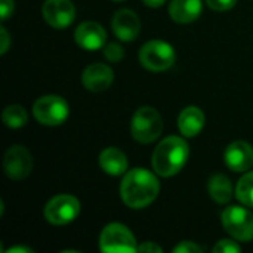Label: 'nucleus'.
I'll use <instances>...</instances> for the list:
<instances>
[{"label": "nucleus", "mask_w": 253, "mask_h": 253, "mask_svg": "<svg viewBox=\"0 0 253 253\" xmlns=\"http://www.w3.org/2000/svg\"><path fill=\"white\" fill-rule=\"evenodd\" d=\"M160 191L156 175L147 169L135 168L125 173L120 184V197L130 209H144L151 205Z\"/></svg>", "instance_id": "obj_1"}, {"label": "nucleus", "mask_w": 253, "mask_h": 253, "mask_svg": "<svg viewBox=\"0 0 253 253\" xmlns=\"http://www.w3.org/2000/svg\"><path fill=\"white\" fill-rule=\"evenodd\" d=\"M190 148L185 139L179 136L165 138L154 150L151 166L154 172L163 178L176 175L187 163Z\"/></svg>", "instance_id": "obj_2"}, {"label": "nucleus", "mask_w": 253, "mask_h": 253, "mask_svg": "<svg viewBox=\"0 0 253 253\" xmlns=\"http://www.w3.org/2000/svg\"><path fill=\"white\" fill-rule=\"evenodd\" d=\"M163 130V120L153 107H141L135 111L130 122V132L139 144L154 142Z\"/></svg>", "instance_id": "obj_3"}, {"label": "nucleus", "mask_w": 253, "mask_h": 253, "mask_svg": "<svg viewBox=\"0 0 253 253\" xmlns=\"http://www.w3.org/2000/svg\"><path fill=\"white\" fill-rule=\"evenodd\" d=\"M138 58L144 68H147L150 71L160 73V71L169 70L175 64L176 55H175L173 47L169 43H166L160 39H156V40L147 42L139 49Z\"/></svg>", "instance_id": "obj_4"}, {"label": "nucleus", "mask_w": 253, "mask_h": 253, "mask_svg": "<svg viewBox=\"0 0 253 253\" xmlns=\"http://www.w3.org/2000/svg\"><path fill=\"white\" fill-rule=\"evenodd\" d=\"M70 114V107L62 96L44 95L33 104V116L43 126H59Z\"/></svg>", "instance_id": "obj_5"}, {"label": "nucleus", "mask_w": 253, "mask_h": 253, "mask_svg": "<svg viewBox=\"0 0 253 253\" xmlns=\"http://www.w3.org/2000/svg\"><path fill=\"white\" fill-rule=\"evenodd\" d=\"M224 230L239 242L253 240V213L243 206H228L221 213Z\"/></svg>", "instance_id": "obj_6"}, {"label": "nucleus", "mask_w": 253, "mask_h": 253, "mask_svg": "<svg viewBox=\"0 0 253 253\" xmlns=\"http://www.w3.org/2000/svg\"><path fill=\"white\" fill-rule=\"evenodd\" d=\"M99 249L105 253L138 252L135 236L126 225L119 222H111L104 227L99 237Z\"/></svg>", "instance_id": "obj_7"}, {"label": "nucleus", "mask_w": 253, "mask_h": 253, "mask_svg": "<svg viewBox=\"0 0 253 253\" xmlns=\"http://www.w3.org/2000/svg\"><path fill=\"white\" fill-rule=\"evenodd\" d=\"M80 213V202L71 194H58L52 197L43 211L44 219L52 225H67Z\"/></svg>", "instance_id": "obj_8"}, {"label": "nucleus", "mask_w": 253, "mask_h": 253, "mask_svg": "<svg viewBox=\"0 0 253 253\" xmlns=\"http://www.w3.org/2000/svg\"><path fill=\"white\" fill-rule=\"evenodd\" d=\"M3 169L7 178L13 181L25 179L33 170V157L22 145H12L3 156Z\"/></svg>", "instance_id": "obj_9"}, {"label": "nucleus", "mask_w": 253, "mask_h": 253, "mask_svg": "<svg viewBox=\"0 0 253 253\" xmlns=\"http://www.w3.org/2000/svg\"><path fill=\"white\" fill-rule=\"evenodd\" d=\"M44 21L56 30L70 27L76 18V7L71 0H46L42 9Z\"/></svg>", "instance_id": "obj_10"}, {"label": "nucleus", "mask_w": 253, "mask_h": 253, "mask_svg": "<svg viewBox=\"0 0 253 253\" xmlns=\"http://www.w3.org/2000/svg\"><path fill=\"white\" fill-rule=\"evenodd\" d=\"M74 40L82 49L98 50L107 44V33L101 24L95 21H86L76 28Z\"/></svg>", "instance_id": "obj_11"}, {"label": "nucleus", "mask_w": 253, "mask_h": 253, "mask_svg": "<svg viewBox=\"0 0 253 253\" xmlns=\"http://www.w3.org/2000/svg\"><path fill=\"white\" fill-rule=\"evenodd\" d=\"M224 162L228 166V169L233 172L237 173L248 172L253 166L252 145L245 141L231 142L224 153Z\"/></svg>", "instance_id": "obj_12"}, {"label": "nucleus", "mask_w": 253, "mask_h": 253, "mask_svg": "<svg viewBox=\"0 0 253 253\" xmlns=\"http://www.w3.org/2000/svg\"><path fill=\"white\" fill-rule=\"evenodd\" d=\"M111 27L114 36L123 42H133L141 31V21L130 9H120L114 13Z\"/></svg>", "instance_id": "obj_13"}, {"label": "nucleus", "mask_w": 253, "mask_h": 253, "mask_svg": "<svg viewBox=\"0 0 253 253\" xmlns=\"http://www.w3.org/2000/svg\"><path fill=\"white\" fill-rule=\"evenodd\" d=\"M114 80L113 70L101 62L87 65L82 73V83L90 92H102L107 90Z\"/></svg>", "instance_id": "obj_14"}, {"label": "nucleus", "mask_w": 253, "mask_h": 253, "mask_svg": "<svg viewBox=\"0 0 253 253\" xmlns=\"http://www.w3.org/2000/svg\"><path fill=\"white\" fill-rule=\"evenodd\" d=\"M205 126V114L199 107H185L178 116L179 132L187 138H194Z\"/></svg>", "instance_id": "obj_15"}, {"label": "nucleus", "mask_w": 253, "mask_h": 253, "mask_svg": "<svg viewBox=\"0 0 253 253\" xmlns=\"http://www.w3.org/2000/svg\"><path fill=\"white\" fill-rule=\"evenodd\" d=\"M202 10V0H172L169 4V15L178 24L196 21Z\"/></svg>", "instance_id": "obj_16"}, {"label": "nucleus", "mask_w": 253, "mask_h": 253, "mask_svg": "<svg viewBox=\"0 0 253 253\" xmlns=\"http://www.w3.org/2000/svg\"><path fill=\"white\" fill-rule=\"evenodd\" d=\"M99 166L105 173L111 176H120L125 175L127 170V157L122 150L116 147H108L99 154Z\"/></svg>", "instance_id": "obj_17"}, {"label": "nucleus", "mask_w": 253, "mask_h": 253, "mask_svg": "<svg viewBox=\"0 0 253 253\" xmlns=\"http://www.w3.org/2000/svg\"><path fill=\"white\" fill-rule=\"evenodd\" d=\"M208 191H209L211 199L219 205L230 203V200L233 199V194H234L233 184H231L230 178L222 173H216L209 179Z\"/></svg>", "instance_id": "obj_18"}, {"label": "nucleus", "mask_w": 253, "mask_h": 253, "mask_svg": "<svg viewBox=\"0 0 253 253\" xmlns=\"http://www.w3.org/2000/svg\"><path fill=\"white\" fill-rule=\"evenodd\" d=\"M1 120L3 123L10 127V129H19L22 126L27 125L28 122V116L25 108H22L21 105H9L3 110L1 114Z\"/></svg>", "instance_id": "obj_19"}, {"label": "nucleus", "mask_w": 253, "mask_h": 253, "mask_svg": "<svg viewBox=\"0 0 253 253\" xmlns=\"http://www.w3.org/2000/svg\"><path fill=\"white\" fill-rule=\"evenodd\" d=\"M236 197L243 206L253 208V170L246 172L237 182Z\"/></svg>", "instance_id": "obj_20"}, {"label": "nucleus", "mask_w": 253, "mask_h": 253, "mask_svg": "<svg viewBox=\"0 0 253 253\" xmlns=\"http://www.w3.org/2000/svg\"><path fill=\"white\" fill-rule=\"evenodd\" d=\"M104 56L110 62H119L125 56V49L120 43L117 42H110L104 46Z\"/></svg>", "instance_id": "obj_21"}, {"label": "nucleus", "mask_w": 253, "mask_h": 253, "mask_svg": "<svg viewBox=\"0 0 253 253\" xmlns=\"http://www.w3.org/2000/svg\"><path fill=\"white\" fill-rule=\"evenodd\" d=\"M215 253H240L242 252V248L237 245V242L234 240H230V239H224V240H219L213 249Z\"/></svg>", "instance_id": "obj_22"}, {"label": "nucleus", "mask_w": 253, "mask_h": 253, "mask_svg": "<svg viewBox=\"0 0 253 253\" xmlns=\"http://www.w3.org/2000/svg\"><path fill=\"white\" fill-rule=\"evenodd\" d=\"M236 3H237V0H206V4L216 12L230 10L236 6Z\"/></svg>", "instance_id": "obj_23"}, {"label": "nucleus", "mask_w": 253, "mask_h": 253, "mask_svg": "<svg viewBox=\"0 0 253 253\" xmlns=\"http://www.w3.org/2000/svg\"><path fill=\"white\" fill-rule=\"evenodd\" d=\"M203 248L196 245L194 242H181L178 246L173 248V253H202Z\"/></svg>", "instance_id": "obj_24"}, {"label": "nucleus", "mask_w": 253, "mask_h": 253, "mask_svg": "<svg viewBox=\"0 0 253 253\" xmlns=\"http://www.w3.org/2000/svg\"><path fill=\"white\" fill-rule=\"evenodd\" d=\"M13 0H0V18L1 21H6L13 13Z\"/></svg>", "instance_id": "obj_25"}, {"label": "nucleus", "mask_w": 253, "mask_h": 253, "mask_svg": "<svg viewBox=\"0 0 253 253\" xmlns=\"http://www.w3.org/2000/svg\"><path fill=\"white\" fill-rule=\"evenodd\" d=\"M0 36H1V55H4L9 49V44H10V37H9V33L4 27H0Z\"/></svg>", "instance_id": "obj_26"}, {"label": "nucleus", "mask_w": 253, "mask_h": 253, "mask_svg": "<svg viewBox=\"0 0 253 253\" xmlns=\"http://www.w3.org/2000/svg\"><path fill=\"white\" fill-rule=\"evenodd\" d=\"M138 252L162 253V248H160V246H157V245H156V243H153V242H144L142 245H139V246H138Z\"/></svg>", "instance_id": "obj_27"}, {"label": "nucleus", "mask_w": 253, "mask_h": 253, "mask_svg": "<svg viewBox=\"0 0 253 253\" xmlns=\"http://www.w3.org/2000/svg\"><path fill=\"white\" fill-rule=\"evenodd\" d=\"M6 253H33V249L25 248V246H15V248L7 249Z\"/></svg>", "instance_id": "obj_28"}, {"label": "nucleus", "mask_w": 253, "mask_h": 253, "mask_svg": "<svg viewBox=\"0 0 253 253\" xmlns=\"http://www.w3.org/2000/svg\"><path fill=\"white\" fill-rule=\"evenodd\" d=\"M148 7H160L166 0H142Z\"/></svg>", "instance_id": "obj_29"}, {"label": "nucleus", "mask_w": 253, "mask_h": 253, "mask_svg": "<svg viewBox=\"0 0 253 253\" xmlns=\"http://www.w3.org/2000/svg\"><path fill=\"white\" fill-rule=\"evenodd\" d=\"M114 1H122V0H114Z\"/></svg>", "instance_id": "obj_30"}]
</instances>
